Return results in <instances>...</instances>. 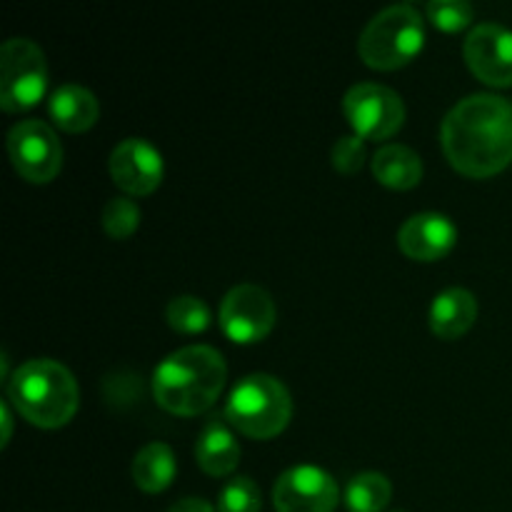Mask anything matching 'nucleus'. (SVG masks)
<instances>
[{"mask_svg": "<svg viewBox=\"0 0 512 512\" xmlns=\"http://www.w3.org/2000/svg\"><path fill=\"white\" fill-rule=\"evenodd\" d=\"M48 113L53 123L65 133H85L93 128L100 118V103L88 88L83 85H60L53 95H50Z\"/></svg>", "mask_w": 512, "mask_h": 512, "instance_id": "16", "label": "nucleus"}, {"mask_svg": "<svg viewBox=\"0 0 512 512\" xmlns=\"http://www.w3.org/2000/svg\"><path fill=\"white\" fill-rule=\"evenodd\" d=\"M175 473H178V463L165 443H150L135 455L133 460V480L143 493L158 495L173 485Z\"/></svg>", "mask_w": 512, "mask_h": 512, "instance_id": "18", "label": "nucleus"}, {"mask_svg": "<svg viewBox=\"0 0 512 512\" xmlns=\"http://www.w3.org/2000/svg\"><path fill=\"white\" fill-rule=\"evenodd\" d=\"M440 143L448 163L465 178L503 173L512 163V103L490 93L460 100L445 115Z\"/></svg>", "mask_w": 512, "mask_h": 512, "instance_id": "1", "label": "nucleus"}, {"mask_svg": "<svg viewBox=\"0 0 512 512\" xmlns=\"http://www.w3.org/2000/svg\"><path fill=\"white\" fill-rule=\"evenodd\" d=\"M48 88V63L33 40L10 38L0 48V108L23 113L43 100Z\"/></svg>", "mask_w": 512, "mask_h": 512, "instance_id": "6", "label": "nucleus"}, {"mask_svg": "<svg viewBox=\"0 0 512 512\" xmlns=\"http://www.w3.org/2000/svg\"><path fill=\"white\" fill-rule=\"evenodd\" d=\"M343 113L353 135L390 140L405 125V103L395 90L378 83H358L345 93Z\"/></svg>", "mask_w": 512, "mask_h": 512, "instance_id": "7", "label": "nucleus"}, {"mask_svg": "<svg viewBox=\"0 0 512 512\" xmlns=\"http://www.w3.org/2000/svg\"><path fill=\"white\" fill-rule=\"evenodd\" d=\"M0 415H3V448L10 443V435H13V415H10V403L8 400H3V405H0Z\"/></svg>", "mask_w": 512, "mask_h": 512, "instance_id": "26", "label": "nucleus"}, {"mask_svg": "<svg viewBox=\"0 0 512 512\" xmlns=\"http://www.w3.org/2000/svg\"><path fill=\"white\" fill-rule=\"evenodd\" d=\"M478 300L465 288H448L430 305V330L440 340H458L478 320Z\"/></svg>", "mask_w": 512, "mask_h": 512, "instance_id": "15", "label": "nucleus"}, {"mask_svg": "<svg viewBox=\"0 0 512 512\" xmlns=\"http://www.w3.org/2000/svg\"><path fill=\"white\" fill-rule=\"evenodd\" d=\"M458 243V228L448 215H410L398 230V248L415 263H435L445 258Z\"/></svg>", "mask_w": 512, "mask_h": 512, "instance_id": "13", "label": "nucleus"}, {"mask_svg": "<svg viewBox=\"0 0 512 512\" xmlns=\"http://www.w3.org/2000/svg\"><path fill=\"white\" fill-rule=\"evenodd\" d=\"M228 380L225 358L210 345H188L170 353L153 373V398L178 418L203 415L218 403Z\"/></svg>", "mask_w": 512, "mask_h": 512, "instance_id": "2", "label": "nucleus"}, {"mask_svg": "<svg viewBox=\"0 0 512 512\" xmlns=\"http://www.w3.org/2000/svg\"><path fill=\"white\" fill-rule=\"evenodd\" d=\"M8 155L15 173L33 185H48L63 168V145L43 120H20L8 133Z\"/></svg>", "mask_w": 512, "mask_h": 512, "instance_id": "8", "label": "nucleus"}, {"mask_svg": "<svg viewBox=\"0 0 512 512\" xmlns=\"http://www.w3.org/2000/svg\"><path fill=\"white\" fill-rule=\"evenodd\" d=\"M395 512H405V510H395Z\"/></svg>", "mask_w": 512, "mask_h": 512, "instance_id": "27", "label": "nucleus"}, {"mask_svg": "<svg viewBox=\"0 0 512 512\" xmlns=\"http://www.w3.org/2000/svg\"><path fill=\"white\" fill-rule=\"evenodd\" d=\"M140 205L135 203L128 195H120V198H110L103 205V213H100V225L108 233V238L113 240H128L130 235H135V230L140 228Z\"/></svg>", "mask_w": 512, "mask_h": 512, "instance_id": "21", "label": "nucleus"}, {"mask_svg": "<svg viewBox=\"0 0 512 512\" xmlns=\"http://www.w3.org/2000/svg\"><path fill=\"white\" fill-rule=\"evenodd\" d=\"M425 45V23L413 5H393L375 15L360 33L358 53L368 68L400 70L413 63Z\"/></svg>", "mask_w": 512, "mask_h": 512, "instance_id": "5", "label": "nucleus"}, {"mask_svg": "<svg viewBox=\"0 0 512 512\" xmlns=\"http://www.w3.org/2000/svg\"><path fill=\"white\" fill-rule=\"evenodd\" d=\"M368 150L365 140L358 135H345L333 145V168L343 175H355L365 165Z\"/></svg>", "mask_w": 512, "mask_h": 512, "instance_id": "24", "label": "nucleus"}, {"mask_svg": "<svg viewBox=\"0 0 512 512\" xmlns=\"http://www.w3.org/2000/svg\"><path fill=\"white\" fill-rule=\"evenodd\" d=\"M393 498V485L380 473H360L345 488L350 512H383Z\"/></svg>", "mask_w": 512, "mask_h": 512, "instance_id": "19", "label": "nucleus"}, {"mask_svg": "<svg viewBox=\"0 0 512 512\" xmlns=\"http://www.w3.org/2000/svg\"><path fill=\"white\" fill-rule=\"evenodd\" d=\"M110 178L128 198H145L163 183V155L143 138H125L113 148L108 160Z\"/></svg>", "mask_w": 512, "mask_h": 512, "instance_id": "11", "label": "nucleus"}, {"mask_svg": "<svg viewBox=\"0 0 512 512\" xmlns=\"http://www.w3.org/2000/svg\"><path fill=\"white\" fill-rule=\"evenodd\" d=\"M470 73L490 88H512V33L498 23H480L463 45Z\"/></svg>", "mask_w": 512, "mask_h": 512, "instance_id": "12", "label": "nucleus"}, {"mask_svg": "<svg viewBox=\"0 0 512 512\" xmlns=\"http://www.w3.org/2000/svg\"><path fill=\"white\" fill-rule=\"evenodd\" d=\"M225 423L250 440H273L293 418V400L278 378L265 373L240 380L225 403Z\"/></svg>", "mask_w": 512, "mask_h": 512, "instance_id": "4", "label": "nucleus"}, {"mask_svg": "<svg viewBox=\"0 0 512 512\" xmlns=\"http://www.w3.org/2000/svg\"><path fill=\"white\" fill-rule=\"evenodd\" d=\"M373 175L390 190H413L423 180V160L408 145H385L373 155Z\"/></svg>", "mask_w": 512, "mask_h": 512, "instance_id": "17", "label": "nucleus"}, {"mask_svg": "<svg viewBox=\"0 0 512 512\" xmlns=\"http://www.w3.org/2000/svg\"><path fill=\"white\" fill-rule=\"evenodd\" d=\"M5 395L20 418L43 430L68 425L80 405V390L73 373L48 358L20 365L5 383Z\"/></svg>", "mask_w": 512, "mask_h": 512, "instance_id": "3", "label": "nucleus"}, {"mask_svg": "<svg viewBox=\"0 0 512 512\" xmlns=\"http://www.w3.org/2000/svg\"><path fill=\"white\" fill-rule=\"evenodd\" d=\"M195 460H198V468L210 478H225L238 468L240 445L225 418H213L205 423L195 443Z\"/></svg>", "mask_w": 512, "mask_h": 512, "instance_id": "14", "label": "nucleus"}, {"mask_svg": "<svg viewBox=\"0 0 512 512\" xmlns=\"http://www.w3.org/2000/svg\"><path fill=\"white\" fill-rule=\"evenodd\" d=\"M278 320V308L260 285L240 283L220 303V328L238 345H255L268 338Z\"/></svg>", "mask_w": 512, "mask_h": 512, "instance_id": "9", "label": "nucleus"}, {"mask_svg": "<svg viewBox=\"0 0 512 512\" xmlns=\"http://www.w3.org/2000/svg\"><path fill=\"white\" fill-rule=\"evenodd\" d=\"M168 512H218L210 503L200 498H183L173 505Z\"/></svg>", "mask_w": 512, "mask_h": 512, "instance_id": "25", "label": "nucleus"}, {"mask_svg": "<svg viewBox=\"0 0 512 512\" xmlns=\"http://www.w3.org/2000/svg\"><path fill=\"white\" fill-rule=\"evenodd\" d=\"M340 490L333 475L315 465H295L285 470L273 488V505L278 512H333Z\"/></svg>", "mask_w": 512, "mask_h": 512, "instance_id": "10", "label": "nucleus"}, {"mask_svg": "<svg viewBox=\"0 0 512 512\" xmlns=\"http://www.w3.org/2000/svg\"><path fill=\"white\" fill-rule=\"evenodd\" d=\"M428 20L443 33H460L473 23V5L465 0H433L428 3Z\"/></svg>", "mask_w": 512, "mask_h": 512, "instance_id": "23", "label": "nucleus"}, {"mask_svg": "<svg viewBox=\"0 0 512 512\" xmlns=\"http://www.w3.org/2000/svg\"><path fill=\"white\" fill-rule=\"evenodd\" d=\"M260 508H263L260 488L255 485V480L245 478V475L233 478L220 490L218 512H260Z\"/></svg>", "mask_w": 512, "mask_h": 512, "instance_id": "22", "label": "nucleus"}, {"mask_svg": "<svg viewBox=\"0 0 512 512\" xmlns=\"http://www.w3.org/2000/svg\"><path fill=\"white\" fill-rule=\"evenodd\" d=\"M165 320L180 335H200L210 328V308L195 295H178L165 308Z\"/></svg>", "mask_w": 512, "mask_h": 512, "instance_id": "20", "label": "nucleus"}]
</instances>
